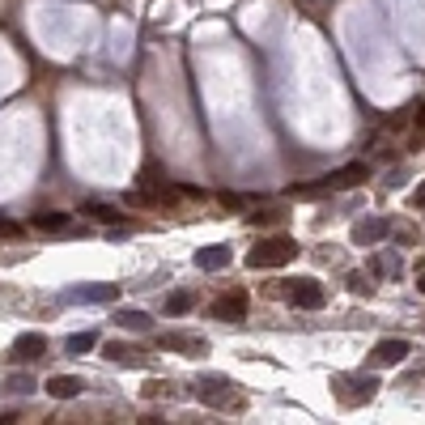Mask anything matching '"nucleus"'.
Segmentation results:
<instances>
[{
  "instance_id": "f257e3e1",
  "label": "nucleus",
  "mask_w": 425,
  "mask_h": 425,
  "mask_svg": "<svg viewBox=\"0 0 425 425\" xmlns=\"http://www.w3.org/2000/svg\"><path fill=\"white\" fill-rule=\"evenodd\" d=\"M294 255H298V243H294L289 234H272V238H264L260 247H251L247 264H251V268H281V264H289Z\"/></svg>"
},
{
  "instance_id": "f03ea898",
  "label": "nucleus",
  "mask_w": 425,
  "mask_h": 425,
  "mask_svg": "<svg viewBox=\"0 0 425 425\" xmlns=\"http://www.w3.org/2000/svg\"><path fill=\"white\" fill-rule=\"evenodd\" d=\"M362 179H370L366 162H349V166H341V170L324 175V183H311V187H294V192H302V196H319V192H349V187H358Z\"/></svg>"
},
{
  "instance_id": "2eb2a0df",
  "label": "nucleus",
  "mask_w": 425,
  "mask_h": 425,
  "mask_svg": "<svg viewBox=\"0 0 425 425\" xmlns=\"http://www.w3.org/2000/svg\"><path fill=\"white\" fill-rule=\"evenodd\" d=\"M119 319V328H128V332H153V319L145 315V311H123V315H115Z\"/></svg>"
},
{
  "instance_id": "6e6552de",
  "label": "nucleus",
  "mask_w": 425,
  "mask_h": 425,
  "mask_svg": "<svg viewBox=\"0 0 425 425\" xmlns=\"http://www.w3.org/2000/svg\"><path fill=\"white\" fill-rule=\"evenodd\" d=\"M162 345L166 349H179L187 358H204L209 353V341L204 336H192V332H162Z\"/></svg>"
},
{
  "instance_id": "4468645a",
  "label": "nucleus",
  "mask_w": 425,
  "mask_h": 425,
  "mask_svg": "<svg viewBox=\"0 0 425 425\" xmlns=\"http://www.w3.org/2000/svg\"><path fill=\"white\" fill-rule=\"evenodd\" d=\"M353 387H341V396H345V404H362V400H370L375 392H379V383L366 375V379H349Z\"/></svg>"
},
{
  "instance_id": "b1692460",
  "label": "nucleus",
  "mask_w": 425,
  "mask_h": 425,
  "mask_svg": "<svg viewBox=\"0 0 425 425\" xmlns=\"http://www.w3.org/2000/svg\"><path fill=\"white\" fill-rule=\"evenodd\" d=\"M0 234H9V238H13V234H21V226H13V221H0Z\"/></svg>"
},
{
  "instance_id": "9d476101",
  "label": "nucleus",
  "mask_w": 425,
  "mask_h": 425,
  "mask_svg": "<svg viewBox=\"0 0 425 425\" xmlns=\"http://www.w3.org/2000/svg\"><path fill=\"white\" fill-rule=\"evenodd\" d=\"M387 230H392V221H383V217H379V221H358V226H353V243H358V247H375V243L387 238Z\"/></svg>"
},
{
  "instance_id": "393cba45",
  "label": "nucleus",
  "mask_w": 425,
  "mask_h": 425,
  "mask_svg": "<svg viewBox=\"0 0 425 425\" xmlns=\"http://www.w3.org/2000/svg\"><path fill=\"white\" fill-rule=\"evenodd\" d=\"M413 204H417V209H425V183L417 187V192H413Z\"/></svg>"
},
{
  "instance_id": "39448f33",
  "label": "nucleus",
  "mask_w": 425,
  "mask_h": 425,
  "mask_svg": "<svg viewBox=\"0 0 425 425\" xmlns=\"http://www.w3.org/2000/svg\"><path fill=\"white\" fill-rule=\"evenodd\" d=\"M196 396H200L204 404H213V409H230V404H243V400H238V392H234L226 379H204V383L196 387Z\"/></svg>"
},
{
  "instance_id": "5701e85b",
  "label": "nucleus",
  "mask_w": 425,
  "mask_h": 425,
  "mask_svg": "<svg viewBox=\"0 0 425 425\" xmlns=\"http://www.w3.org/2000/svg\"><path fill=\"white\" fill-rule=\"evenodd\" d=\"M353 294H370V285H366V277H353V285H349Z\"/></svg>"
},
{
  "instance_id": "7ed1b4c3",
  "label": "nucleus",
  "mask_w": 425,
  "mask_h": 425,
  "mask_svg": "<svg viewBox=\"0 0 425 425\" xmlns=\"http://www.w3.org/2000/svg\"><path fill=\"white\" fill-rule=\"evenodd\" d=\"M209 315H213V319H221V324H243V319H247V294H243V289L221 294V298L209 307Z\"/></svg>"
},
{
  "instance_id": "a878e982",
  "label": "nucleus",
  "mask_w": 425,
  "mask_h": 425,
  "mask_svg": "<svg viewBox=\"0 0 425 425\" xmlns=\"http://www.w3.org/2000/svg\"><path fill=\"white\" fill-rule=\"evenodd\" d=\"M417 132H425V102L417 106Z\"/></svg>"
},
{
  "instance_id": "a211bd4d",
  "label": "nucleus",
  "mask_w": 425,
  "mask_h": 425,
  "mask_svg": "<svg viewBox=\"0 0 425 425\" xmlns=\"http://www.w3.org/2000/svg\"><path fill=\"white\" fill-rule=\"evenodd\" d=\"M111 362H128V366H140V353H132V345H123V341H115V345H106L102 349Z\"/></svg>"
},
{
  "instance_id": "6ab92c4d",
  "label": "nucleus",
  "mask_w": 425,
  "mask_h": 425,
  "mask_svg": "<svg viewBox=\"0 0 425 425\" xmlns=\"http://www.w3.org/2000/svg\"><path fill=\"white\" fill-rule=\"evenodd\" d=\"M98 345V332H72L68 336V353H89Z\"/></svg>"
},
{
  "instance_id": "aec40b11",
  "label": "nucleus",
  "mask_w": 425,
  "mask_h": 425,
  "mask_svg": "<svg viewBox=\"0 0 425 425\" xmlns=\"http://www.w3.org/2000/svg\"><path fill=\"white\" fill-rule=\"evenodd\" d=\"M9 392H13V396H30V392H34V379H30V375H13V379H9Z\"/></svg>"
},
{
  "instance_id": "ddd939ff",
  "label": "nucleus",
  "mask_w": 425,
  "mask_h": 425,
  "mask_svg": "<svg viewBox=\"0 0 425 425\" xmlns=\"http://www.w3.org/2000/svg\"><path fill=\"white\" fill-rule=\"evenodd\" d=\"M196 268H204V272L230 268V247H204V251H196Z\"/></svg>"
},
{
  "instance_id": "1a4fd4ad",
  "label": "nucleus",
  "mask_w": 425,
  "mask_h": 425,
  "mask_svg": "<svg viewBox=\"0 0 425 425\" xmlns=\"http://www.w3.org/2000/svg\"><path fill=\"white\" fill-rule=\"evenodd\" d=\"M119 289L115 285H77V289H64V302H115Z\"/></svg>"
},
{
  "instance_id": "412c9836",
  "label": "nucleus",
  "mask_w": 425,
  "mask_h": 425,
  "mask_svg": "<svg viewBox=\"0 0 425 425\" xmlns=\"http://www.w3.org/2000/svg\"><path fill=\"white\" fill-rule=\"evenodd\" d=\"M277 221H281V213H277V209H268V213H251V226H255V230H264V226H277Z\"/></svg>"
},
{
  "instance_id": "bb28decb",
  "label": "nucleus",
  "mask_w": 425,
  "mask_h": 425,
  "mask_svg": "<svg viewBox=\"0 0 425 425\" xmlns=\"http://www.w3.org/2000/svg\"><path fill=\"white\" fill-rule=\"evenodd\" d=\"M417 289H421V294H425V272H421V281H417Z\"/></svg>"
},
{
  "instance_id": "9b49d317",
  "label": "nucleus",
  "mask_w": 425,
  "mask_h": 425,
  "mask_svg": "<svg viewBox=\"0 0 425 425\" xmlns=\"http://www.w3.org/2000/svg\"><path fill=\"white\" fill-rule=\"evenodd\" d=\"M85 392V383L77 379V375H55V379H47V396L51 400H77Z\"/></svg>"
},
{
  "instance_id": "dca6fc26",
  "label": "nucleus",
  "mask_w": 425,
  "mask_h": 425,
  "mask_svg": "<svg viewBox=\"0 0 425 425\" xmlns=\"http://www.w3.org/2000/svg\"><path fill=\"white\" fill-rule=\"evenodd\" d=\"M68 213H38L34 217V230H47V234H55V230H68Z\"/></svg>"
},
{
  "instance_id": "4be33fe9",
  "label": "nucleus",
  "mask_w": 425,
  "mask_h": 425,
  "mask_svg": "<svg viewBox=\"0 0 425 425\" xmlns=\"http://www.w3.org/2000/svg\"><path fill=\"white\" fill-rule=\"evenodd\" d=\"M221 204H226V209H243V196H230V192H226V196H221Z\"/></svg>"
},
{
  "instance_id": "423d86ee",
  "label": "nucleus",
  "mask_w": 425,
  "mask_h": 425,
  "mask_svg": "<svg viewBox=\"0 0 425 425\" xmlns=\"http://www.w3.org/2000/svg\"><path fill=\"white\" fill-rule=\"evenodd\" d=\"M43 353H47V336H43V332H26V336H17L13 349H9L13 362H38Z\"/></svg>"
},
{
  "instance_id": "f3484780",
  "label": "nucleus",
  "mask_w": 425,
  "mask_h": 425,
  "mask_svg": "<svg viewBox=\"0 0 425 425\" xmlns=\"http://www.w3.org/2000/svg\"><path fill=\"white\" fill-rule=\"evenodd\" d=\"M192 307H196V298H192L187 289H175V294L166 298V315H187Z\"/></svg>"
},
{
  "instance_id": "20e7f679",
  "label": "nucleus",
  "mask_w": 425,
  "mask_h": 425,
  "mask_svg": "<svg viewBox=\"0 0 425 425\" xmlns=\"http://www.w3.org/2000/svg\"><path fill=\"white\" fill-rule=\"evenodd\" d=\"M289 302H294L298 311H319V307L328 302V294H324V285H319L315 277H302V281L289 289Z\"/></svg>"
},
{
  "instance_id": "f8f14e48",
  "label": "nucleus",
  "mask_w": 425,
  "mask_h": 425,
  "mask_svg": "<svg viewBox=\"0 0 425 425\" xmlns=\"http://www.w3.org/2000/svg\"><path fill=\"white\" fill-rule=\"evenodd\" d=\"M81 213H85L89 221H102V226H111V230H115V226H119V217H123L119 209H111V204H102V200H85V204H81Z\"/></svg>"
},
{
  "instance_id": "0eeeda50",
  "label": "nucleus",
  "mask_w": 425,
  "mask_h": 425,
  "mask_svg": "<svg viewBox=\"0 0 425 425\" xmlns=\"http://www.w3.org/2000/svg\"><path fill=\"white\" fill-rule=\"evenodd\" d=\"M409 349H413L409 341H400V336H387V341H379V345H375L370 362H375V366H400V362L409 358Z\"/></svg>"
}]
</instances>
